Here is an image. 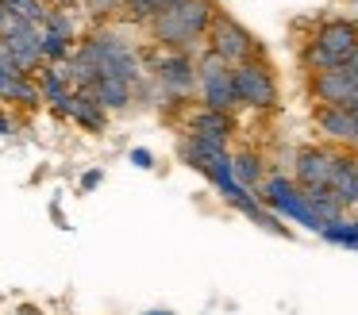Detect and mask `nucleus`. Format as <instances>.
I'll return each instance as SVG.
<instances>
[{"mask_svg": "<svg viewBox=\"0 0 358 315\" xmlns=\"http://www.w3.org/2000/svg\"><path fill=\"white\" fill-rule=\"evenodd\" d=\"M216 12H220L216 0H178L173 8L158 12L143 31H147L150 46H158V50H181L196 58V54H204Z\"/></svg>", "mask_w": 358, "mask_h": 315, "instance_id": "nucleus-1", "label": "nucleus"}, {"mask_svg": "<svg viewBox=\"0 0 358 315\" xmlns=\"http://www.w3.org/2000/svg\"><path fill=\"white\" fill-rule=\"evenodd\" d=\"M150 96V104L158 112L170 108H185L189 100H196V58L181 50H147V81L135 89V100Z\"/></svg>", "mask_w": 358, "mask_h": 315, "instance_id": "nucleus-2", "label": "nucleus"}, {"mask_svg": "<svg viewBox=\"0 0 358 315\" xmlns=\"http://www.w3.org/2000/svg\"><path fill=\"white\" fill-rule=\"evenodd\" d=\"M355 46H358V20H347V15L320 20L316 31L308 35V43H304V50H301V66H304V73L339 69V66H347Z\"/></svg>", "mask_w": 358, "mask_h": 315, "instance_id": "nucleus-3", "label": "nucleus"}, {"mask_svg": "<svg viewBox=\"0 0 358 315\" xmlns=\"http://www.w3.org/2000/svg\"><path fill=\"white\" fill-rule=\"evenodd\" d=\"M258 196H262V204L270 207L278 219L296 223V227L312 230V235H320V230H324V223H320L316 212H312L304 189H301V184H296L289 173H270V177L262 181V189H258Z\"/></svg>", "mask_w": 358, "mask_h": 315, "instance_id": "nucleus-4", "label": "nucleus"}, {"mask_svg": "<svg viewBox=\"0 0 358 315\" xmlns=\"http://www.w3.org/2000/svg\"><path fill=\"white\" fill-rule=\"evenodd\" d=\"M204 50H212L216 58H224L227 66H243V61L266 58L262 38H258L250 27H243V23L235 20V15H227L224 8H220L216 20H212V27H208V43H204Z\"/></svg>", "mask_w": 358, "mask_h": 315, "instance_id": "nucleus-5", "label": "nucleus"}, {"mask_svg": "<svg viewBox=\"0 0 358 315\" xmlns=\"http://www.w3.org/2000/svg\"><path fill=\"white\" fill-rule=\"evenodd\" d=\"M235 100L247 112H273L281 104L278 69L270 66V58H255V61L235 66Z\"/></svg>", "mask_w": 358, "mask_h": 315, "instance_id": "nucleus-6", "label": "nucleus"}, {"mask_svg": "<svg viewBox=\"0 0 358 315\" xmlns=\"http://www.w3.org/2000/svg\"><path fill=\"white\" fill-rule=\"evenodd\" d=\"M196 104L216 108V112H239L235 100V66L216 58L212 50L196 54Z\"/></svg>", "mask_w": 358, "mask_h": 315, "instance_id": "nucleus-7", "label": "nucleus"}, {"mask_svg": "<svg viewBox=\"0 0 358 315\" xmlns=\"http://www.w3.org/2000/svg\"><path fill=\"white\" fill-rule=\"evenodd\" d=\"M339 154L343 146L331 142H308V146H296L293 150V181L301 189H331L335 181V169H339Z\"/></svg>", "mask_w": 358, "mask_h": 315, "instance_id": "nucleus-8", "label": "nucleus"}, {"mask_svg": "<svg viewBox=\"0 0 358 315\" xmlns=\"http://www.w3.org/2000/svg\"><path fill=\"white\" fill-rule=\"evenodd\" d=\"M308 96L316 108H355L358 104V73L347 66L308 73Z\"/></svg>", "mask_w": 358, "mask_h": 315, "instance_id": "nucleus-9", "label": "nucleus"}, {"mask_svg": "<svg viewBox=\"0 0 358 315\" xmlns=\"http://www.w3.org/2000/svg\"><path fill=\"white\" fill-rule=\"evenodd\" d=\"M0 46L12 54V61H16L24 73H39L43 66V23H20L16 31H12L8 38H0Z\"/></svg>", "mask_w": 358, "mask_h": 315, "instance_id": "nucleus-10", "label": "nucleus"}, {"mask_svg": "<svg viewBox=\"0 0 358 315\" xmlns=\"http://www.w3.org/2000/svg\"><path fill=\"white\" fill-rule=\"evenodd\" d=\"M312 123L324 135V142L350 150L358 138V112L355 108H312Z\"/></svg>", "mask_w": 358, "mask_h": 315, "instance_id": "nucleus-11", "label": "nucleus"}, {"mask_svg": "<svg viewBox=\"0 0 358 315\" xmlns=\"http://www.w3.org/2000/svg\"><path fill=\"white\" fill-rule=\"evenodd\" d=\"M231 154V142H220V138H204V135H181L178 138V158L185 161L189 169H196V173H208L212 166H216L220 158H227Z\"/></svg>", "mask_w": 358, "mask_h": 315, "instance_id": "nucleus-12", "label": "nucleus"}, {"mask_svg": "<svg viewBox=\"0 0 358 315\" xmlns=\"http://www.w3.org/2000/svg\"><path fill=\"white\" fill-rule=\"evenodd\" d=\"M35 81H39L43 104H47L55 115H62V119H66L70 108H73V89H70V77H66V66H62V61H58V66H39Z\"/></svg>", "mask_w": 358, "mask_h": 315, "instance_id": "nucleus-13", "label": "nucleus"}, {"mask_svg": "<svg viewBox=\"0 0 358 315\" xmlns=\"http://www.w3.org/2000/svg\"><path fill=\"white\" fill-rule=\"evenodd\" d=\"M185 131H189V135H204V138L231 142V135H235V115L196 104V108H189V112H185Z\"/></svg>", "mask_w": 358, "mask_h": 315, "instance_id": "nucleus-14", "label": "nucleus"}, {"mask_svg": "<svg viewBox=\"0 0 358 315\" xmlns=\"http://www.w3.org/2000/svg\"><path fill=\"white\" fill-rule=\"evenodd\" d=\"M331 192L339 196V204L350 212H358V150H343L339 154V169H335Z\"/></svg>", "mask_w": 358, "mask_h": 315, "instance_id": "nucleus-15", "label": "nucleus"}, {"mask_svg": "<svg viewBox=\"0 0 358 315\" xmlns=\"http://www.w3.org/2000/svg\"><path fill=\"white\" fill-rule=\"evenodd\" d=\"M96 96V104L104 108L108 115H116V112H127V108L135 104V85H127V81H120V77H96L93 81V89H89Z\"/></svg>", "mask_w": 358, "mask_h": 315, "instance_id": "nucleus-16", "label": "nucleus"}, {"mask_svg": "<svg viewBox=\"0 0 358 315\" xmlns=\"http://www.w3.org/2000/svg\"><path fill=\"white\" fill-rule=\"evenodd\" d=\"M66 119H73L81 131H89V135H104L112 115L96 104L93 92H73V108H70V115H66Z\"/></svg>", "mask_w": 358, "mask_h": 315, "instance_id": "nucleus-17", "label": "nucleus"}, {"mask_svg": "<svg viewBox=\"0 0 358 315\" xmlns=\"http://www.w3.org/2000/svg\"><path fill=\"white\" fill-rule=\"evenodd\" d=\"M231 173H235V181H239L243 189L258 192L262 181L270 177V169H266V158L258 150H231Z\"/></svg>", "mask_w": 358, "mask_h": 315, "instance_id": "nucleus-18", "label": "nucleus"}, {"mask_svg": "<svg viewBox=\"0 0 358 315\" xmlns=\"http://www.w3.org/2000/svg\"><path fill=\"white\" fill-rule=\"evenodd\" d=\"M304 196H308V204H312V212L320 215V223H343L347 219V207L339 204V196H335L331 189H304Z\"/></svg>", "mask_w": 358, "mask_h": 315, "instance_id": "nucleus-19", "label": "nucleus"}, {"mask_svg": "<svg viewBox=\"0 0 358 315\" xmlns=\"http://www.w3.org/2000/svg\"><path fill=\"white\" fill-rule=\"evenodd\" d=\"M173 4L178 0H124V20L120 23H127V27H147L158 12H166Z\"/></svg>", "mask_w": 358, "mask_h": 315, "instance_id": "nucleus-20", "label": "nucleus"}, {"mask_svg": "<svg viewBox=\"0 0 358 315\" xmlns=\"http://www.w3.org/2000/svg\"><path fill=\"white\" fill-rule=\"evenodd\" d=\"M81 12L93 27H108L124 20V0H81Z\"/></svg>", "mask_w": 358, "mask_h": 315, "instance_id": "nucleus-21", "label": "nucleus"}, {"mask_svg": "<svg viewBox=\"0 0 358 315\" xmlns=\"http://www.w3.org/2000/svg\"><path fill=\"white\" fill-rule=\"evenodd\" d=\"M4 4H8L20 20H27V23H43V20H47V12H50L43 0H4Z\"/></svg>", "mask_w": 358, "mask_h": 315, "instance_id": "nucleus-22", "label": "nucleus"}, {"mask_svg": "<svg viewBox=\"0 0 358 315\" xmlns=\"http://www.w3.org/2000/svg\"><path fill=\"white\" fill-rule=\"evenodd\" d=\"M20 23H24V20H20V15H16V12H12V8H8V4H4V0H0V38H8V35H12V31H16V27H20Z\"/></svg>", "mask_w": 358, "mask_h": 315, "instance_id": "nucleus-23", "label": "nucleus"}, {"mask_svg": "<svg viewBox=\"0 0 358 315\" xmlns=\"http://www.w3.org/2000/svg\"><path fill=\"white\" fill-rule=\"evenodd\" d=\"M131 166L135 169H155V154L143 150V146H135V150H131Z\"/></svg>", "mask_w": 358, "mask_h": 315, "instance_id": "nucleus-24", "label": "nucleus"}, {"mask_svg": "<svg viewBox=\"0 0 358 315\" xmlns=\"http://www.w3.org/2000/svg\"><path fill=\"white\" fill-rule=\"evenodd\" d=\"M101 181H104V173H101V169H89V173H81V189H85V192H93Z\"/></svg>", "mask_w": 358, "mask_h": 315, "instance_id": "nucleus-25", "label": "nucleus"}, {"mask_svg": "<svg viewBox=\"0 0 358 315\" xmlns=\"http://www.w3.org/2000/svg\"><path fill=\"white\" fill-rule=\"evenodd\" d=\"M12 131H16V119H12L4 108H0V135H12Z\"/></svg>", "mask_w": 358, "mask_h": 315, "instance_id": "nucleus-26", "label": "nucleus"}, {"mask_svg": "<svg viewBox=\"0 0 358 315\" xmlns=\"http://www.w3.org/2000/svg\"><path fill=\"white\" fill-rule=\"evenodd\" d=\"M16 315H47V312H43L39 304H20V307H16Z\"/></svg>", "mask_w": 358, "mask_h": 315, "instance_id": "nucleus-27", "label": "nucleus"}, {"mask_svg": "<svg viewBox=\"0 0 358 315\" xmlns=\"http://www.w3.org/2000/svg\"><path fill=\"white\" fill-rule=\"evenodd\" d=\"M347 69H355V73H358V46L350 50V58H347Z\"/></svg>", "mask_w": 358, "mask_h": 315, "instance_id": "nucleus-28", "label": "nucleus"}, {"mask_svg": "<svg viewBox=\"0 0 358 315\" xmlns=\"http://www.w3.org/2000/svg\"><path fill=\"white\" fill-rule=\"evenodd\" d=\"M43 4H47V8H70L73 0H43Z\"/></svg>", "mask_w": 358, "mask_h": 315, "instance_id": "nucleus-29", "label": "nucleus"}, {"mask_svg": "<svg viewBox=\"0 0 358 315\" xmlns=\"http://www.w3.org/2000/svg\"><path fill=\"white\" fill-rule=\"evenodd\" d=\"M143 315H173V312H170V307H147Z\"/></svg>", "mask_w": 358, "mask_h": 315, "instance_id": "nucleus-30", "label": "nucleus"}, {"mask_svg": "<svg viewBox=\"0 0 358 315\" xmlns=\"http://www.w3.org/2000/svg\"><path fill=\"white\" fill-rule=\"evenodd\" d=\"M350 4H358V0H350Z\"/></svg>", "mask_w": 358, "mask_h": 315, "instance_id": "nucleus-31", "label": "nucleus"}, {"mask_svg": "<svg viewBox=\"0 0 358 315\" xmlns=\"http://www.w3.org/2000/svg\"><path fill=\"white\" fill-rule=\"evenodd\" d=\"M0 108H4V104H0Z\"/></svg>", "mask_w": 358, "mask_h": 315, "instance_id": "nucleus-32", "label": "nucleus"}]
</instances>
